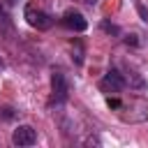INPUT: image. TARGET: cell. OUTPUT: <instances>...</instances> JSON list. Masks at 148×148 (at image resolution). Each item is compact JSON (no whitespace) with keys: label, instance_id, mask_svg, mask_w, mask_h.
Masks as SVG:
<instances>
[{"label":"cell","instance_id":"4","mask_svg":"<svg viewBox=\"0 0 148 148\" xmlns=\"http://www.w3.org/2000/svg\"><path fill=\"white\" fill-rule=\"evenodd\" d=\"M104 90H109V92H120L125 86H127V81H125V76L118 72V69H109L106 74H104V79H102V83H99Z\"/></svg>","mask_w":148,"mask_h":148},{"label":"cell","instance_id":"2","mask_svg":"<svg viewBox=\"0 0 148 148\" xmlns=\"http://www.w3.org/2000/svg\"><path fill=\"white\" fill-rule=\"evenodd\" d=\"M23 16H25L28 25H32V28H37V30H49V28H51V23H53L51 14H46L44 9H37L35 5H25Z\"/></svg>","mask_w":148,"mask_h":148},{"label":"cell","instance_id":"5","mask_svg":"<svg viewBox=\"0 0 148 148\" xmlns=\"http://www.w3.org/2000/svg\"><path fill=\"white\" fill-rule=\"evenodd\" d=\"M62 25H65L67 30H72V32H83V30L88 28V21L83 18L81 12H67V14L62 16Z\"/></svg>","mask_w":148,"mask_h":148},{"label":"cell","instance_id":"9","mask_svg":"<svg viewBox=\"0 0 148 148\" xmlns=\"http://www.w3.org/2000/svg\"><path fill=\"white\" fill-rule=\"evenodd\" d=\"M139 14H141V16H143V21H148V12H146V9H143V7H141V5H139Z\"/></svg>","mask_w":148,"mask_h":148},{"label":"cell","instance_id":"6","mask_svg":"<svg viewBox=\"0 0 148 148\" xmlns=\"http://www.w3.org/2000/svg\"><path fill=\"white\" fill-rule=\"evenodd\" d=\"M72 60H74L76 65H81V62H83V46H81V42H74V49H72Z\"/></svg>","mask_w":148,"mask_h":148},{"label":"cell","instance_id":"10","mask_svg":"<svg viewBox=\"0 0 148 148\" xmlns=\"http://www.w3.org/2000/svg\"><path fill=\"white\" fill-rule=\"evenodd\" d=\"M127 44H132V46H136V44H139V42H136V37H134V35H132V37H127Z\"/></svg>","mask_w":148,"mask_h":148},{"label":"cell","instance_id":"3","mask_svg":"<svg viewBox=\"0 0 148 148\" xmlns=\"http://www.w3.org/2000/svg\"><path fill=\"white\" fill-rule=\"evenodd\" d=\"M12 143L18 146V148H25V146L37 143V132H35V127H30V125H18V127L12 132Z\"/></svg>","mask_w":148,"mask_h":148},{"label":"cell","instance_id":"8","mask_svg":"<svg viewBox=\"0 0 148 148\" xmlns=\"http://www.w3.org/2000/svg\"><path fill=\"white\" fill-rule=\"evenodd\" d=\"M106 104H109V106H116V109H118V106H120V102H118V99H111V97H109V99H106Z\"/></svg>","mask_w":148,"mask_h":148},{"label":"cell","instance_id":"11","mask_svg":"<svg viewBox=\"0 0 148 148\" xmlns=\"http://www.w3.org/2000/svg\"><path fill=\"white\" fill-rule=\"evenodd\" d=\"M86 2H88V5H95V2H97V0H86Z\"/></svg>","mask_w":148,"mask_h":148},{"label":"cell","instance_id":"1","mask_svg":"<svg viewBox=\"0 0 148 148\" xmlns=\"http://www.w3.org/2000/svg\"><path fill=\"white\" fill-rule=\"evenodd\" d=\"M69 97V83H67V76L65 72L56 69L51 74V99H49V106H62Z\"/></svg>","mask_w":148,"mask_h":148},{"label":"cell","instance_id":"12","mask_svg":"<svg viewBox=\"0 0 148 148\" xmlns=\"http://www.w3.org/2000/svg\"><path fill=\"white\" fill-rule=\"evenodd\" d=\"M0 16H2V7H0Z\"/></svg>","mask_w":148,"mask_h":148},{"label":"cell","instance_id":"7","mask_svg":"<svg viewBox=\"0 0 148 148\" xmlns=\"http://www.w3.org/2000/svg\"><path fill=\"white\" fill-rule=\"evenodd\" d=\"M102 30L104 32H111V35H120V28L113 25V23H109V21H102Z\"/></svg>","mask_w":148,"mask_h":148}]
</instances>
